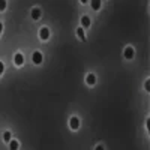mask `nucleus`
<instances>
[{
  "label": "nucleus",
  "mask_w": 150,
  "mask_h": 150,
  "mask_svg": "<svg viewBox=\"0 0 150 150\" xmlns=\"http://www.w3.org/2000/svg\"><path fill=\"white\" fill-rule=\"evenodd\" d=\"M32 60H33V63L41 65V63H42V54H41L39 51H35L33 56H32Z\"/></svg>",
  "instance_id": "nucleus-1"
},
{
  "label": "nucleus",
  "mask_w": 150,
  "mask_h": 150,
  "mask_svg": "<svg viewBox=\"0 0 150 150\" xmlns=\"http://www.w3.org/2000/svg\"><path fill=\"white\" fill-rule=\"evenodd\" d=\"M69 126H71V129H78L80 128V119L78 117H72L69 120Z\"/></svg>",
  "instance_id": "nucleus-2"
},
{
  "label": "nucleus",
  "mask_w": 150,
  "mask_h": 150,
  "mask_svg": "<svg viewBox=\"0 0 150 150\" xmlns=\"http://www.w3.org/2000/svg\"><path fill=\"white\" fill-rule=\"evenodd\" d=\"M39 36H41V39H48L50 38V30L47 29V27H44V29H41V32H39Z\"/></svg>",
  "instance_id": "nucleus-3"
},
{
  "label": "nucleus",
  "mask_w": 150,
  "mask_h": 150,
  "mask_svg": "<svg viewBox=\"0 0 150 150\" xmlns=\"http://www.w3.org/2000/svg\"><path fill=\"white\" fill-rule=\"evenodd\" d=\"M14 60H15V65H17V66H21V65H23V62H24V57H23L21 53H17Z\"/></svg>",
  "instance_id": "nucleus-4"
},
{
  "label": "nucleus",
  "mask_w": 150,
  "mask_h": 150,
  "mask_svg": "<svg viewBox=\"0 0 150 150\" xmlns=\"http://www.w3.org/2000/svg\"><path fill=\"white\" fill-rule=\"evenodd\" d=\"M86 81H87V84L93 86V84L96 83V77H95L93 74H89V75H87V78H86Z\"/></svg>",
  "instance_id": "nucleus-5"
},
{
  "label": "nucleus",
  "mask_w": 150,
  "mask_h": 150,
  "mask_svg": "<svg viewBox=\"0 0 150 150\" xmlns=\"http://www.w3.org/2000/svg\"><path fill=\"white\" fill-rule=\"evenodd\" d=\"M125 57H126V59H132L134 57V50L131 47H128L126 50H125Z\"/></svg>",
  "instance_id": "nucleus-6"
},
{
  "label": "nucleus",
  "mask_w": 150,
  "mask_h": 150,
  "mask_svg": "<svg viewBox=\"0 0 150 150\" xmlns=\"http://www.w3.org/2000/svg\"><path fill=\"white\" fill-rule=\"evenodd\" d=\"M32 17H33V20H38L41 17V9H38V8H35L33 11H32Z\"/></svg>",
  "instance_id": "nucleus-7"
},
{
  "label": "nucleus",
  "mask_w": 150,
  "mask_h": 150,
  "mask_svg": "<svg viewBox=\"0 0 150 150\" xmlns=\"http://www.w3.org/2000/svg\"><path fill=\"white\" fill-rule=\"evenodd\" d=\"M81 24H83L84 27H89L90 26V18L89 17H83L81 18Z\"/></svg>",
  "instance_id": "nucleus-8"
},
{
  "label": "nucleus",
  "mask_w": 150,
  "mask_h": 150,
  "mask_svg": "<svg viewBox=\"0 0 150 150\" xmlns=\"http://www.w3.org/2000/svg\"><path fill=\"white\" fill-rule=\"evenodd\" d=\"M18 141H9V150H18Z\"/></svg>",
  "instance_id": "nucleus-9"
},
{
  "label": "nucleus",
  "mask_w": 150,
  "mask_h": 150,
  "mask_svg": "<svg viewBox=\"0 0 150 150\" xmlns=\"http://www.w3.org/2000/svg\"><path fill=\"white\" fill-rule=\"evenodd\" d=\"M77 35H78V38H80L81 41H84V39H86V35H84V30H83L81 27H80V29L77 30Z\"/></svg>",
  "instance_id": "nucleus-10"
},
{
  "label": "nucleus",
  "mask_w": 150,
  "mask_h": 150,
  "mask_svg": "<svg viewBox=\"0 0 150 150\" xmlns=\"http://www.w3.org/2000/svg\"><path fill=\"white\" fill-rule=\"evenodd\" d=\"M101 2H99V0H95V2H92V8L93 9H99V8H101Z\"/></svg>",
  "instance_id": "nucleus-11"
},
{
  "label": "nucleus",
  "mask_w": 150,
  "mask_h": 150,
  "mask_svg": "<svg viewBox=\"0 0 150 150\" xmlns=\"http://www.w3.org/2000/svg\"><path fill=\"white\" fill-rule=\"evenodd\" d=\"M3 140H5L6 143L11 141V134H9V132H5V134H3Z\"/></svg>",
  "instance_id": "nucleus-12"
},
{
  "label": "nucleus",
  "mask_w": 150,
  "mask_h": 150,
  "mask_svg": "<svg viewBox=\"0 0 150 150\" xmlns=\"http://www.w3.org/2000/svg\"><path fill=\"white\" fill-rule=\"evenodd\" d=\"M6 8V2H5V0H0V11H3Z\"/></svg>",
  "instance_id": "nucleus-13"
},
{
  "label": "nucleus",
  "mask_w": 150,
  "mask_h": 150,
  "mask_svg": "<svg viewBox=\"0 0 150 150\" xmlns=\"http://www.w3.org/2000/svg\"><path fill=\"white\" fill-rule=\"evenodd\" d=\"M3 69H5V66H3V63H2V62H0V75L3 74Z\"/></svg>",
  "instance_id": "nucleus-14"
},
{
  "label": "nucleus",
  "mask_w": 150,
  "mask_h": 150,
  "mask_svg": "<svg viewBox=\"0 0 150 150\" xmlns=\"http://www.w3.org/2000/svg\"><path fill=\"white\" fill-rule=\"evenodd\" d=\"M149 89H150V83L147 81V83H146V90H149Z\"/></svg>",
  "instance_id": "nucleus-15"
},
{
  "label": "nucleus",
  "mask_w": 150,
  "mask_h": 150,
  "mask_svg": "<svg viewBox=\"0 0 150 150\" xmlns=\"http://www.w3.org/2000/svg\"><path fill=\"white\" fill-rule=\"evenodd\" d=\"M95 150H104V146H98Z\"/></svg>",
  "instance_id": "nucleus-16"
},
{
  "label": "nucleus",
  "mask_w": 150,
  "mask_h": 150,
  "mask_svg": "<svg viewBox=\"0 0 150 150\" xmlns=\"http://www.w3.org/2000/svg\"><path fill=\"white\" fill-rule=\"evenodd\" d=\"M2 30H3V24H2V23H0V32H2Z\"/></svg>",
  "instance_id": "nucleus-17"
}]
</instances>
